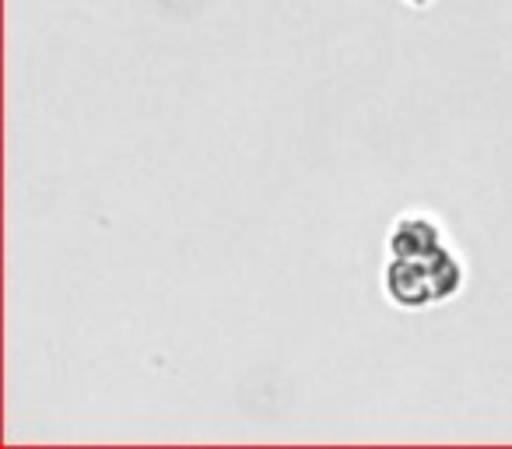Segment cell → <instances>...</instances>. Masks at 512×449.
Instances as JSON below:
<instances>
[{
  "label": "cell",
  "mask_w": 512,
  "mask_h": 449,
  "mask_svg": "<svg viewBox=\"0 0 512 449\" xmlns=\"http://www.w3.org/2000/svg\"><path fill=\"white\" fill-rule=\"evenodd\" d=\"M446 246L442 239V225L425 211H407L390 225L386 236V250L390 257H425V253Z\"/></svg>",
  "instance_id": "7a4b0ae2"
},
{
  "label": "cell",
  "mask_w": 512,
  "mask_h": 449,
  "mask_svg": "<svg viewBox=\"0 0 512 449\" xmlns=\"http://www.w3.org/2000/svg\"><path fill=\"white\" fill-rule=\"evenodd\" d=\"M407 8H428V4H432V0H404Z\"/></svg>",
  "instance_id": "3957f363"
},
{
  "label": "cell",
  "mask_w": 512,
  "mask_h": 449,
  "mask_svg": "<svg viewBox=\"0 0 512 449\" xmlns=\"http://www.w3.org/2000/svg\"><path fill=\"white\" fill-rule=\"evenodd\" d=\"M463 260L449 246L425 253V257H390L383 267V292L397 309H428L456 299L463 292Z\"/></svg>",
  "instance_id": "6da1fadb"
}]
</instances>
